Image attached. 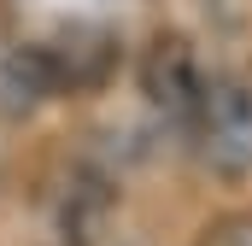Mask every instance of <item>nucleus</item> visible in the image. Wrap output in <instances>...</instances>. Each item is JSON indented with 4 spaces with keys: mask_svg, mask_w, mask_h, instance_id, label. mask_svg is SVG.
I'll use <instances>...</instances> for the list:
<instances>
[{
    "mask_svg": "<svg viewBox=\"0 0 252 246\" xmlns=\"http://www.w3.org/2000/svg\"><path fill=\"white\" fill-rule=\"evenodd\" d=\"M188 129H193V153L217 176H247L252 170V88L247 82H235V76L205 82Z\"/></svg>",
    "mask_w": 252,
    "mask_h": 246,
    "instance_id": "obj_1",
    "label": "nucleus"
},
{
    "mask_svg": "<svg viewBox=\"0 0 252 246\" xmlns=\"http://www.w3.org/2000/svg\"><path fill=\"white\" fill-rule=\"evenodd\" d=\"M41 53H47L53 94H94V88H106L112 70H118V35L70 24L53 41H41Z\"/></svg>",
    "mask_w": 252,
    "mask_h": 246,
    "instance_id": "obj_2",
    "label": "nucleus"
},
{
    "mask_svg": "<svg viewBox=\"0 0 252 246\" xmlns=\"http://www.w3.org/2000/svg\"><path fill=\"white\" fill-rule=\"evenodd\" d=\"M199 88H205V70L193 59V47L182 35H158L147 53H141V94L164 112V118H193L199 106Z\"/></svg>",
    "mask_w": 252,
    "mask_h": 246,
    "instance_id": "obj_3",
    "label": "nucleus"
},
{
    "mask_svg": "<svg viewBox=\"0 0 252 246\" xmlns=\"http://www.w3.org/2000/svg\"><path fill=\"white\" fill-rule=\"evenodd\" d=\"M41 100H53V76L41 41L0 35V118H30Z\"/></svg>",
    "mask_w": 252,
    "mask_h": 246,
    "instance_id": "obj_4",
    "label": "nucleus"
},
{
    "mask_svg": "<svg viewBox=\"0 0 252 246\" xmlns=\"http://www.w3.org/2000/svg\"><path fill=\"white\" fill-rule=\"evenodd\" d=\"M199 246H252V211H235V217H223V223H211Z\"/></svg>",
    "mask_w": 252,
    "mask_h": 246,
    "instance_id": "obj_5",
    "label": "nucleus"
}]
</instances>
